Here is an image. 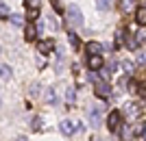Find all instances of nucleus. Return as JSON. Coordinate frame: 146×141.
Returning <instances> with one entry per match:
<instances>
[{"label":"nucleus","instance_id":"f257e3e1","mask_svg":"<svg viewBox=\"0 0 146 141\" xmlns=\"http://www.w3.org/2000/svg\"><path fill=\"white\" fill-rule=\"evenodd\" d=\"M120 124H122V113L120 111H111L109 117H107V128L111 132H118L120 130Z\"/></svg>","mask_w":146,"mask_h":141},{"label":"nucleus","instance_id":"f03ea898","mask_svg":"<svg viewBox=\"0 0 146 141\" xmlns=\"http://www.w3.org/2000/svg\"><path fill=\"white\" fill-rule=\"evenodd\" d=\"M81 22H83V15H81V11L76 9V5L68 7V24H72V26H79Z\"/></svg>","mask_w":146,"mask_h":141},{"label":"nucleus","instance_id":"7ed1b4c3","mask_svg":"<svg viewBox=\"0 0 146 141\" xmlns=\"http://www.w3.org/2000/svg\"><path fill=\"white\" fill-rule=\"evenodd\" d=\"M94 93H96L98 98L107 100V98H109V93H111V89H109V85H107L105 80H98V83H96V87H94Z\"/></svg>","mask_w":146,"mask_h":141},{"label":"nucleus","instance_id":"20e7f679","mask_svg":"<svg viewBox=\"0 0 146 141\" xmlns=\"http://www.w3.org/2000/svg\"><path fill=\"white\" fill-rule=\"evenodd\" d=\"M124 113L129 115V119H137V117H140V113H142V106L135 104V102H131V104H127Z\"/></svg>","mask_w":146,"mask_h":141},{"label":"nucleus","instance_id":"39448f33","mask_svg":"<svg viewBox=\"0 0 146 141\" xmlns=\"http://www.w3.org/2000/svg\"><path fill=\"white\" fill-rule=\"evenodd\" d=\"M87 65H90V70H100L105 65V63H103V56H100V54H90Z\"/></svg>","mask_w":146,"mask_h":141},{"label":"nucleus","instance_id":"423d86ee","mask_svg":"<svg viewBox=\"0 0 146 141\" xmlns=\"http://www.w3.org/2000/svg\"><path fill=\"white\" fill-rule=\"evenodd\" d=\"M24 39L26 41H35L37 39V28L33 26V22H29V24L24 26Z\"/></svg>","mask_w":146,"mask_h":141},{"label":"nucleus","instance_id":"0eeeda50","mask_svg":"<svg viewBox=\"0 0 146 141\" xmlns=\"http://www.w3.org/2000/svg\"><path fill=\"white\" fill-rule=\"evenodd\" d=\"M76 128H79V124H72L70 119H63V122H61V132H63V135H68V137L72 135Z\"/></svg>","mask_w":146,"mask_h":141},{"label":"nucleus","instance_id":"6e6552de","mask_svg":"<svg viewBox=\"0 0 146 141\" xmlns=\"http://www.w3.org/2000/svg\"><path fill=\"white\" fill-rule=\"evenodd\" d=\"M37 48H39V52H42V54H50V52L55 50V39H46V41H42Z\"/></svg>","mask_w":146,"mask_h":141},{"label":"nucleus","instance_id":"1a4fd4ad","mask_svg":"<svg viewBox=\"0 0 146 141\" xmlns=\"http://www.w3.org/2000/svg\"><path fill=\"white\" fill-rule=\"evenodd\" d=\"M135 22H137L140 26H146V5L135 9Z\"/></svg>","mask_w":146,"mask_h":141},{"label":"nucleus","instance_id":"9d476101","mask_svg":"<svg viewBox=\"0 0 146 141\" xmlns=\"http://www.w3.org/2000/svg\"><path fill=\"white\" fill-rule=\"evenodd\" d=\"M85 50H87V54H100V52H103V43L90 41V43L85 46Z\"/></svg>","mask_w":146,"mask_h":141},{"label":"nucleus","instance_id":"9b49d317","mask_svg":"<svg viewBox=\"0 0 146 141\" xmlns=\"http://www.w3.org/2000/svg\"><path fill=\"white\" fill-rule=\"evenodd\" d=\"M37 18H39V5H31L29 11H26V20H29V22H35Z\"/></svg>","mask_w":146,"mask_h":141},{"label":"nucleus","instance_id":"f8f14e48","mask_svg":"<svg viewBox=\"0 0 146 141\" xmlns=\"http://www.w3.org/2000/svg\"><path fill=\"white\" fill-rule=\"evenodd\" d=\"M68 37H70V43H72V48H74V50H79V48H81V39H79V35L70 31V33H68Z\"/></svg>","mask_w":146,"mask_h":141},{"label":"nucleus","instance_id":"ddd939ff","mask_svg":"<svg viewBox=\"0 0 146 141\" xmlns=\"http://www.w3.org/2000/svg\"><path fill=\"white\" fill-rule=\"evenodd\" d=\"M111 7V0H96V9H100V11H107Z\"/></svg>","mask_w":146,"mask_h":141},{"label":"nucleus","instance_id":"4468645a","mask_svg":"<svg viewBox=\"0 0 146 141\" xmlns=\"http://www.w3.org/2000/svg\"><path fill=\"white\" fill-rule=\"evenodd\" d=\"M109 76H111V65H109V68H105V65H103V68H100V78L109 80Z\"/></svg>","mask_w":146,"mask_h":141},{"label":"nucleus","instance_id":"2eb2a0df","mask_svg":"<svg viewBox=\"0 0 146 141\" xmlns=\"http://www.w3.org/2000/svg\"><path fill=\"white\" fill-rule=\"evenodd\" d=\"M9 78H11V68H9V65L5 63V65H2V80L7 83Z\"/></svg>","mask_w":146,"mask_h":141},{"label":"nucleus","instance_id":"dca6fc26","mask_svg":"<svg viewBox=\"0 0 146 141\" xmlns=\"http://www.w3.org/2000/svg\"><path fill=\"white\" fill-rule=\"evenodd\" d=\"M137 93H140L142 98H146V83H140V85H137Z\"/></svg>","mask_w":146,"mask_h":141},{"label":"nucleus","instance_id":"f3484780","mask_svg":"<svg viewBox=\"0 0 146 141\" xmlns=\"http://www.w3.org/2000/svg\"><path fill=\"white\" fill-rule=\"evenodd\" d=\"M31 126H33V130H39V128H42V117H35Z\"/></svg>","mask_w":146,"mask_h":141},{"label":"nucleus","instance_id":"a211bd4d","mask_svg":"<svg viewBox=\"0 0 146 141\" xmlns=\"http://www.w3.org/2000/svg\"><path fill=\"white\" fill-rule=\"evenodd\" d=\"M0 13H2V20H7V15H9V7H7L5 2L0 5Z\"/></svg>","mask_w":146,"mask_h":141},{"label":"nucleus","instance_id":"6ab92c4d","mask_svg":"<svg viewBox=\"0 0 146 141\" xmlns=\"http://www.w3.org/2000/svg\"><path fill=\"white\" fill-rule=\"evenodd\" d=\"M11 22L15 26H22V22H24V20H22V15H11Z\"/></svg>","mask_w":146,"mask_h":141},{"label":"nucleus","instance_id":"aec40b11","mask_svg":"<svg viewBox=\"0 0 146 141\" xmlns=\"http://www.w3.org/2000/svg\"><path fill=\"white\" fill-rule=\"evenodd\" d=\"M122 68H124V72H127V74H131V72H133V63L124 61V63H122Z\"/></svg>","mask_w":146,"mask_h":141},{"label":"nucleus","instance_id":"412c9836","mask_svg":"<svg viewBox=\"0 0 146 141\" xmlns=\"http://www.w3.org/2000/svg\"><path fill=\"white\" fill-rule=\"evenodd\" d=\"M90 80H92V83H98V80H100V74L92 72V74H90Z\"/></svg>","mask_w":146,"mask_h":141},{"label":"nucleus","instance_id":"4be33fe9","mask_svg":"<svg viewBox=\"0 0 146 141\" xmlns=\"http://www.w3.org/2000/svg\"><path fill=\"white\" fill-rule=\"evenodd\" d=\"M68 102H70V104H74V89H70V91H68Z\"/></svg>","mask_w":146,"mask_h":141},{"label":"nucleus","instance_id":"5701e85b","mask_svg":"<svg viewBox=\"0 0 146 141\" xmlns=\"http://www.w3.org/2000/svg\"><path fill=\"white\" fill-rule=\"evenodd\" d=\"M120 9L122 11H129V0H120Z\"/></svg>","mask_w":146,"mask_h":141},{"label":"nucleus","instance_id":"b1692460","mask_svg":"<svg viewBox=\"0 0 146 141\" xmlns=\"http://www.w3.org/2000/svg\"><path fill=\"white\" fill-rule=\"evenodd\" d=\"M52 2V7H55V11L57 13H61V5H59V0H50Z\"/></svg>","mask_w":146,"mask_h":141},{"label":"nucleus","instance_id":"393cba45","mask_svg":"<svg viewBox=\"0 0 146 141\" xmlns=\"http://www.w3.org/2000/svg\"><path fill=\"white\" fill-rule=\"evenodd\" d=\"M122 46V33H118L116 35V48H120Z\"/></svg>","mask_w":146,"mask_h":141},{"label":"nucleus","instance_id":"a878e982","mask_svg":"<svg viewBox=\"0 0 146 141\" xmlns=\"http://www.w3.org/2000/svg\"><path fill=\"white\" fill-rule=\"evenodd\" d=\"M137 63H146V52H140V54H137Z\"/></svg>","mask_w":146,"mask_h":141},{"label":"nucleus","instance_id":"bb28decb","mask_svg":"<svg viewBox=\"0 0 146 141\" xmlns=\"http://www.w3.org/2000/svg\"><path fill=\"white\" fill-rule=\"evenodd\" d=\"M46 100H48V102H55V93L48 91V93H46Z\"/></svg>","mask_w":146,"mask_h":141},{"label":"nucleus","instance_id":"cd10ccee","mask_svg":"<svg viewBox=\"0 0 146 141\" xmlns=\"http://www.w3.org/2000/svg\"><path fill=\"white\" fill-rule=\"evenodd\" d=\"M26 2H31V5H37V0H26Z\"/></svg>","mask_w":146,"mask_h":141},{"label":"nucleus","instance_id":"c85d7f7f","mask_svg":"<svg viewBox=\"0 0 146 141\" xmlns=\"http://www.w3.org/2000/svg\"><path fill=\"white\" fill-rule=\"evenodd\" d=\"M18 141H26V137H18Z\"/></svg>","mask_w":146,"mask_h":141},{"label":"nucleus","instance_id":"c756f323","mask_svg":"<svg viewBox=\"0 0 146 141\" xmlns=\"http://www.w3.org/2000/svg\"><path fill=\"white\" fill-rule=\"evenodd\" d=\"M92 141H100V139H98V137H94V139H92Z\"/></svg>","mask_w":146,"mask_h":141},{"label":"nucleus","instance_id":"7c9ffc66","mask_svg":"<svg viewBox=\"0 0 146 141\" xmlns=\"http://www.w3.org/2000/svg\"><path fill=\"white\" fill-rule=\"evenodd\" d=\"M142 141H144V139H142Z\"/></svg>","mask_w":146,"mask_h":141}]
</instances>
